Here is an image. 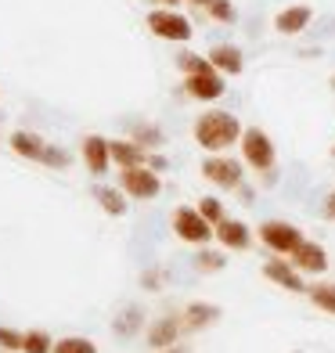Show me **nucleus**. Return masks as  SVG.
Here are the masks:
<instances>
[{
  "mask_svg": "<svg viewBox=\"0 0 335 353\" xmlns=\"http://www.w3.org/2000/svg\"><path fill=\"white\" fill-rule=\"evenodd\" d=\"M195 141L205 152H223V148H231L234 141H242V123H238L231 112H205L195 123Z\"/></svg>",
  "mask_w": 335,
  "mask_h": 353,
  "instance_id": "nucleus-1",
  "label": "nucleus"
},
{
  "mask_svg": "<svg viewBox=\"0 0 335 353\" xmlns=\"http://www.w3.org/2000/svg\"><path fill=\"white\" fill-rule=\"evenodd\" d=\"M242 155H245V163L252 170H274V144H270V137L263 130H242Z\"/></svg>",
  "mask_w": 335,
  "mask_h": 353,
  "instance_id": "nucleus-2",
  "label": "nucleus"
},
{
  "mask_svg": "<svg viewBox=\"0 0 335 353\" xmlns=\"http://www.w3.org/2000/svg\"><path fill=\"white\" fill-rule=\"evenodd\" d=\"M173 231H177L184 242H191V245H205L216 234L213 223L205 220L199 210H177V213H173Z\"/></svg>",
  "mask_w": 335,
  "mask_h": 353,
  "instance_id": "nucleus-3",
  "label": "nucleus"
},
{
  "mask_svg": "<svg viewBox=\"0 0 335 353\" xmlns=\"http://www.w3.org/2000/svg\"><path fill=\"white\" fill-rule=\"evenodd\" d=\"M148 29L155 37H163V40H177V43L191 40V22L184 19V14H177V11H152L148 14Z\"/></svg>",
  "mask_w": 335,
  "mask_h": 353,
  "instance_id": "nucleus-4",
  "label": "nucleus"
},
{
  "mask_svg": "<svg viewBox=\"0 0 335 353\" xmlns=\"http://www.w3.org/2000/svg\"><path fill=\"white\" fill-rule=\"evenodd\" d=\"M260 238H263V245H270L274 252H289V256L303 242L299 228H292V223H285V220H267L263 228H260Z\"/></svg>",
  "mask_w": 335,
  "mask_h": 353,
  "instance_id": "nucleus-5",
  "label": "nucleus"
},
{
  "mask_svg": "<svg viewBox=\"0 0 335 353\" xmlns=\"http://www.w3.org/2000/svg\"><path fill=\"white\" fill-rule=\"evenodd\" d=\"M123 188L134 199H155L163 184H159V173H152V166H130L123 170Z\"/></svg>",
  "mask_w": 335,
  "mask_h": 353,
  "instance_id": "nucleus-6",
  "label": "nucleus"
},
{
  "mask_svg": "<svg viewBox=\"0 0 335 353\" xmlns=\"http://www.w3.org/2000/svg\"><path fill=\"white\" fill-rule=\"evenodd\" d=\"M202 176H205V181H213L216 188H238V184H242V166H238L234 159L213 155V159H205V163H202Z\"/></svg>",
  "mask_w": 335,
  "mask_h": 353,
  "instance_id": "nucleus-7",
  "label": "nucleus"
},
{
  "mask_svg": "<svg viewBox=\"0 0 335 353\" xmlns=\"http://www.w3.org/2000/svg\"><path fill=\"white\" fill-rule=\"evenodd\" d=\"M296 270H303V274H321V270L328 267V256H325V249L317 245V242H303L296 245V252H292V260H289Z\"/></svg>",
  "mask_w": 335,
  "mask_h": 353,
  "instance_id": "nucleus-8",
  "label": "nucleus"
},
{
  "mask_svg": "<svg viewBox=\"0 0 335 353\" xmlns=\"http://www.w3.org/2000/svg\"><path fill=\"white\" fill-rule=\"evenodd\" d=\"M184 87H187V94L191 98H199V101H216V98H223V79H220V72L213 69V72H199V76H187L184 79Z\"/></svg>",
  "mask_w": 335,
  "mask_h": 353,
  "instance_id": "nucleus-9",
  "label": "nucleus"
},
{
  "mask_svg": "<svg viewBox=\"0 0 335 353\" xmlns=\"http://www.w3.org/2000/svg\"><path fill=\"white\" fill-rule=\"evenodd\" d=\"M310 19H314V11L307 4H296V8H285L278 14L274 29H278V33H285V37H296V33H303V29L310 26Z\"/></svg>",
  "mask_w": 335,
  "mask_h": 353,
  "instance_id": "nucleus-10",
  "label": "nucleus"
},
{
  "mask_svg": "<svg viewBox=\"0 0 335 353\" xmlns=\"http://www.w3.org/2000/svg\"><path fill=\"white\" fill-rule=\"evenodd\" d=\"M83 159H87V166H90V173H105L108 170V163H112V144L105 141V137H98V134H90L87 141H83Z\"/></svg>",
  "mask_w": 335,
  "mask_h": 353,
  "instance_id": "nucleus-11",
  "label": "nucleus"
},
{
  "mask_svg": "<svg viewBox=\"0 0 335 353\" xmlns=\"http://www.w3.org/2000/svg\"><path fill=\"white\" fill-rule=\"evenodd\" d=\"M213 231H216V238L227 249H249V242H252V234H249V228L242 220H220Z\"/></svg>",
  "mask_w": 335,
  "mask_h": 353,
  "instance_id": "nucleus-12",
  "label": "nucleus"
},
{
  "mask_svg": "<svg viewBox=\"0 0 335 353\" xmlns=\"http://www.w3.org/2000/svg\"><path fill=\"white\" fill-rule=\"evenodd\" d=\"M210 61H213V69L216 72H227V76H238L242 72V51L238 47H231V43H220V47H213L210 51Z\"/></svg>",
  "mask_w": 335,
  "mask_h": 353,
  "instance_id": "nucleus-13",
  "label": "nucleus"
},
{
  "mask_svg": "<svg viewBox=\"0 0 335 353\" xmlns=\"http://www.w3.org/2000/svg\"><path fill=\"white\" fill-rule=\"evenodd\" d=\"M263 274H267L270 281H278L281 288H289V292H303L299 270H296L292 263H285V260H270V263L263 267Z\"/></svg>",
  "mask_w": 335,
  "mask_h": 353,
  "instance_id": "nucleus-14",
  "label": "nucleus"
},
{
  "mask_svg": "<svg viewBox=\"0 0 335 353\" xmlns=\"http://www.w3.org/2000/svg\"><path fill=\"white\" fill-rule=\"evenodd\" d=\"M112 159H116L123 170H130V166H148V155H145V148H141L137 141H116V144H112Z\"/></svg>",
  "mask_w": 335,
  "mask_h": 353,
  "instance_id": "nucleus-15",
  "label": "nucleus"
},
{
  "mask_svg": "<svg viewBox=\"0 0 335 353\" xmlns=\"http://www.w3.org/2000/svg\"><path fill=\"white\" fill-rule=\"evenodd\" d=\"M177 332H181V325L173 317H163V321H155V325L148 328V343L155 346V350H170L173 343H177Z\"/></svg>",
  "mask_w": 335,
  "mask_h": 353,
  "instance_id": "nucleus-16",
  "label": "nucleus"
},
{
  "mask_svg": "<svg viewBox=\"0 0 335 353\" xmlns=\"http://www.w3.org/2000/svg\"><path fill=\"white\" fill-rule=\"evenodd\" d=\"M11 148L19 152L22 159H43L47 152V144L37 137V134H29V130H19V134H11Z\"/></svg>",
  "mask_w": 335,
  "mask_h": 353,
  "instance_id": "nucleus-17",
  "label": "nucleus"
},
{
  "mask_svg": "<svg viewBox=\"0 0 335 353\" xmlns=\"http://www.w3.org/2000/svg\"><path fill=\"white\" fill-rule=\"evenodd\" d=\"M216 317H220V310H216V307H210V303H191V307H187V328L213 325Z\"/></svg>",
  "mask_w": 335,
  "mask_h": 353,
  "instance_id": "nucleus-18",
  "label": "nucleus"
},
{
  "mask_svg": "<svg viewBox=\"0 0 335 353\" xmlns=\"http://www.w3.org/2000/svg\"><path fill=\"white\" fill-rule=\"evenodd\" d=\"M94 195H98V202H101L105 213H112V216H123V213H126V202H123V195H119L116 188H98Z\"/></svg>",
  "mask_w": 335,
  "mask_h": 353,
  "instance_id": "nucleus-19",
  "label": "nucleus"
},
{
  "mask_svg": "<svg viewBox=\"0 0 335 353\" xmlns=\"http://www.w3.org/2000/svg\"><path fill=\"white\" fill-rule=\"evenodd\" d=\"M177 65L184 69V76H199V72H213V61L210 58H199V54H181Z\"/></svg>",
  "mask_w": 335,
  "mask_h": 353,
  "instance_id": "nucleus-20",
  "label": "nucleus"
},
{
  "mask_svg": "<svg viewBox=\"0 0 335 353\" xmlns=\"http://www.w3.org/2000/svg\"><path fill=\"white\" fill-rule=\"evenodd\" d=\"M310 299H314L321 310L335 314V285H314V288H310Z\"/></svg>",
  "mask_w": 335,
  "mask_h": 353,
  "instance_id": "nucleus-21",
  "label": "nucleus"
},
{
  "mask_svg": "<svg viewBox=\"0 0 335 353\" xmlns=\"http://www.w3.org/2000/svg\"><path fill=\"white\" fill-rule=\"evenodd\" d=\"M51 346H54V343L47 339L43 332H29V335H26V343H22L26 353H51Z\"/></svg>",
  "mask_w": 335,
  "mask_h": 353,
  "instance_id": "nucleus-22",
  "label": "nucleus"
},
{
  "mask_svg": "<svg viewBox=\"0 0 335 353\" xmlns=\"http://www.w3.org/2000/svg\"><path fill=\"white\" fill-rule=\"evenodd\" d=\"M199 213H202V216H205V220H210L213 228H216V223L223 220V205H220L216 199H202V202H199Z\"/></svg>",
  "mask_w": 335,
  "mask_h": 353,
  "instance_id": "nucleus-23",
  "label": "nucleus"
},
{
  "mask_svg": "<svg viewBox=\"0 0 335 353\" xmlns=\"http://www.w3.org/2000/svg\"><path fill=\"white\" fill-rule=\"evenodd\" d=\"M54 353H94V343L90 339H61L54 346Z\"/></svg>",
  "mask_w": 335,
  "mask_h": 353,
  "instance_id": "nucleus-24",
  "label": "nucleus"
},
{
  "mask_svg": "<svg viewBox=\"0 0 335 353\" xmlns=\"http://www.w3.org/2000/svg\"><path fill=\"white\" fill-rule=\"evenodd\" d=\"M195 267L199 270H223V256L220 252H199L195 256Z\"/></svg>",
  "mask_w": 335,
  "mask_h": 353,
  "instance_id": "nucleus-25",
  "label": "nucleus"
},
{
  "mask_svg": "<svg viewBox=\"0 0 335 353\" xmlns=\"http://www.w3.org/2000/svg\"><path fill=\"white\" fill-rule=\"evenodd\" d=\"M210 14L216 22H231L234 19V8L227 4V0H210Z\"/></svg>",
  "mask_w": 335,
  "mask_h": 353,
  "instance_id": "nucleus-26",
  "label": "nucleus"
},
{
  "mask_svg": "<svg viewBox=\"0 0 335 353\" xmlns=\"http://www.w3.org/2000/svg\"><path fill=\"white\" fill-rule=\"evenodd\" d=\"M22 343H26V335L11 332V328H0V346H8V350H22Z\"/></svg>",
  "mask_w": 335,
  "mask_h": 353,
  "instance_id": "nucleus-27",
  "label": "nucleus"
},
{
  "mask_svg": "<svg viewBox=\"0 0 335 353\" xmlns=\"http://www.w3.org/2000/svg\"><path fill=\"white\" fill-rule=\"evenodd\" d=\"M43 163H51V166H65V163H69V155H65V152L47 148V152H43Z\"/></svg>",
  "mask_w": 335,
  "mask_h": 353,
  "instance_id": "nucleus-28",
  "label": "nucleus"
},
{
  "mask_svg": "<svg viewBox=\"0 0 335 353\" xmlns=\"http://www.w3.org/2000/svg\"><path fill=\"white\" fill-rule=\"evenodd\" d=\"M137 141H163V137H159V130H152V126H141V130H137Z\"/></svg>",
  "mask_w": 335,
  "mask_h": 353,
  "instance_id": "nucleus-29",
  "label": "nucleus"
},
{
  "mask_svg": "<svg viewBox=\"0 0 335 353\" xmlns=\"http://www.w3.org/2000/svg\"><path fill=\"white\" fill-rule=\"evenodd\" d=\"M325 213L335 220V191H332V195H328V202H325Z\"/></svg>",
  "mask_w": 335,
  "mask_h": 353,
  "instance_id": "nucleus-30",
  "label": "nucleus"
},
{
  "mask_svg": "<svg viewBox=\"0 0 335 353\" xmlns=\"http://www.w3.org/2000/svg\"><path fill=\"white\" fill-rule=\"evenodd\" d=\"M148 166H152V170H163V166H166V159H159V155H152V159H148Z\"/></svg>",
  "mask_w": 335,
  "mask_h": 353,
  "instance_id": "nucleus-31",
  "label": "nucleus"
},
{
  "mask_svg": "<svg viewBox=\"0 0 335 353\" xmlns=\"http://www.w3.org/2000/svg\"><path fill=\"white\" fill-rule=\"evenodd\" d=\"M191 4H199V8H210V0H191Z\"/></svg>",
  "mask_w": 335,
  "mask_h": 353,
  "instance_id": "nucleus-32",
  "label": "nucleus"
},
{
  "mask_svg": "<svg viewBox=\"0 0 335 353\" xmlns=\"http://www.w3.org/2000/svg\"><path fill=\"white\" fill-rule=\"evenodd\" d=\"M163 353H184V350H163Z\"/></svg>",
  "mask_w": 335,
  "mask_h": 353,
  "instance_id": "nucleus-33",
  "label": "nucleus"
},
{
  "mask_svg": "<svg viewBox=\"0 0 335 353\" xmlns=\"http://www.w3.org/2000/svg\"><path fill=\"white\" fill-rule=\"evenodd\" d=\"M163 4H177V0H163Z\"/></svg>",
  "mask_w": 335,
  "mask_h": 353,
  "instance_id": "nucleus-34",
  "label": "nucleus"
},
{
  "mask_svg": "<svg viewBox=\"0 0 335 353\" xmlns=\"http://www.w3.org/2000/svg\"><path fill=\"white\" fill-rule=\"evenodd\" d=\"M332 90H335V76H332Z\"/></svg>",
  "mask_w": 335,
  "mask_h": 353,
  "instance_id": "nucleus-35",
  "label": "nucleus"
},
{
  "mask_svg": "<svg viewBox=\"0 0 335 353\" xmlns=\"http://www.w3.org/2000/svg\"><path fill=\"white\" fill-rule=\"evenodd\" d=\"M332 155H335V148H332Z\"/></svg>",
  "mask_w": 335,
  "mask_h": 353,
  "instance_id": "nucleus-36",
  "label": "nucleus"
}]
</instances>
